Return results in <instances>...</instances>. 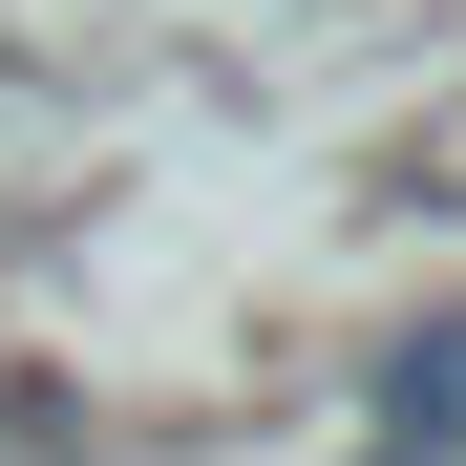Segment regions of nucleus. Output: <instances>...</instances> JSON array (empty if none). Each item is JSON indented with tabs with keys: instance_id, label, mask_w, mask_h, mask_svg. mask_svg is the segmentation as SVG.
<instances>
[{
	"instance_id": "1",
	"label": "nucleus",
	"mask_w": 466,
	"mask_h": 466,
	"mask_svg": "<svg viewBox=\"0 0 466 466\" xmlns=\"http://www.w3.org/2000/svg\"><path fill=\"white\" fill-rule=\"evenodd\" d=\"M445 445H466V319L403 339V381H381V466H445Z\"/></svg>"
}]
</instances>
